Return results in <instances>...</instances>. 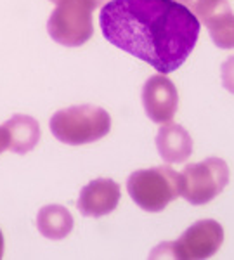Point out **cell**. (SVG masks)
<instances>
[{
  "label": "cell",
  "mask_w": 234,
  "mask_h": 260,
  "mask_svg": "<svg viewBox=\"0 0 234 260\" xmlns=\"http://www.w3.org/2000/svg\"><path fill=\"white\" fill-rule=\"evenodd\" d=\"M99 23L110 44L146 61L160 75L181 68L202 30L198 18L177 0H110Z\"/></svg>",
  "instance_id": "6da1fadb"
},
{
  "label": "cell",
  "mask_w": 234,
  "mask_h": 260,
  "mask_svg": "<svg viewBox=\"0 0 234 260\" xmlns=\"http://www.w3.org/2000/svg\"><path fill=\"white\" fill-rule=\"evenodd\" d=\"M110 130V113L92 104H80L59 110L51 118L52 136L70 146L90 144L108 136Z\"/></svg>",
  "instance_id": "7a4b0ae2"
},
{
  "label": "cell",
  "mask_w": 234,
  "mask_h": 260,
  "mask_svg": "<svg viewBox=\"0 0 234 260\" xmlns=\"http://www.w3.org/2000/svg\"><path fill=\"white\" fill-rule=\"evenodd\" d=\"M127 189L137 207L146 212H161L181 196V174L170 167L137 170L128 177Z\"/></svg>",
  "instance_id": "3957f363"
},
{
  "label": "cell",
  "mask_w": 234,
  "mask_h": 260,
  "mask_svg": "<svg viewBox=\"0 0 234 260\" xmlns=\"http://www.w3.org/2000/svg\"><path fill=\"white\" fill-rule=\"evenodd\" d=\"M97 9L90 0H62L47 21L51 39L64 47H80L94 35L92 11Z\"/></svg>",
  "instance_id": "277c9868"
},
{
  "label": "cell",
  "mask_w": 234,
  "mask_h": 260,
  "mask_svg": "<svg viewBox=\"0 0 234 260\" xmlns=\"http://www.w3.org/2000/svg\"><path fill=\"white\" fill-rule=\"evenodd\" d=\"M229 182V167L220 158L191 163L181 172V196L191 205L210 203Z\"/></svg>",
  "instance_id": "5b68a950"
},
{
  "label": "cell",
  "mask_w": 234,
  "mask_h": 260,
  "mask_svg": "<svg viewBox=\"0 0 234 260\" xmlns=\"http://www.w3.org/2000/svg\"><path fill=\"white\" fill-rule=\"evenodd\" d=\"M224 241V229L215 220H199L194 225H191L186 233L174 243L154 248L153 255L169 251L170 257L181 260H199L210 258L219 251L220 245Z\"/></svg>",
  "instance_id": "8992f818"
},
{
  "label": "cell",
  "mask_w": 234,
  "mask_h": 260,
  "mask_svg": "<svg viewBox=\"0 0 234 260\" xmlns=\"http://www.w3.org/2000/svg\"><path fill=\"white\" fill-rule=\"evenodd\" d=\"M143 106L149 120L154 123H166L177 113V89L165 75H154L143 87Z\"/></svg>",
  "instance_id": "52a82bcc"
},
{
  "label": "cell",
  "mask_w": 234,
  "mask_h": 260,
  "mask_svg": "<svg viewBox=\"0 0 234 260\" xmlns=\"http://www.w3.org/2000/svg\"><path fill=\"white\" fill-rule=\"evenodd\" d=\"M120 186L110 179L90 180L80 191L78 210L83 217H104L118 207Z\"/></svg>",
  "instance_id": "ba28073f"
},
{
  "label": "cell",
  "mask_w": 234,
  "mask_h": 260,
  "mask_svg": "<svg viewBox=\"0 0 234 260\" xmlns=\"http://www.w3.org/2000/svg\"><path fill=\"white\" fill-rule=\"evenodd\" d=\"M156 148L163 161L182 163L193 153V139L189 132L177 123H166L158 130Z\"/></svg>",
  "instance_id": "9c48e42d"
},
{
  "label": "cell",
  "mask_w": 234,
  "mask_h": 260,
  "mask_svg": "<svg viewBox=\"0 0 234 260\" xmlns=\"http://www.w3.org/2000/svg\"><path fill=\"white\" fill-rule=\"evenodd\" d=\"M9 132V149L18 154H24L31 151L40 141V125L33 116L14 115L11 120L4 123Z\"/></svg>",
  "instance_id": "30bf717a"
},
{
  "label": "cell",
  "mask_w": 234,
  "mask_h": 260,
  "mask_svg": "<svg viewBox=\"0 0 234 260\" xmlns=\"http://www.w3.org/2000/svg\"><path fill=\"white\" fill-rule=\"evenodd\" d=\"M37 229L49 240H62L73 229V217L61 205H47L37 215Z\"/></svg>",
  "instance_id": "8fae6325"
},
{
  "label": "cell",
  "mask_w": 234,
  "mask_h": 260,
  "mask_svg": "<svg viewBox=\"0 0 234 260\" xmlns=\"http://www.w3.org/2000/svg\"><path fill=\"white\" fill-rule=\"evenodd\" d=\"M205 26L219 49H234V14L231 9L212 18Z\"/></svg>",
  "instance_id": "7c38bea8"
},
{
  "label": "cell",
  "mask_w": 234,
  "mask_h": 260,
  "mask_svg": "<svg viewBox=\"0 0 234 260\" xmlns=\"http://www.w3.org/2000/svg\"><path fill=\"white\" fill-rule=\"evenodd\" d=\"M220 70H222V85H224V89L229 90L231 94H234V56H231L229 59H225Z\"/></svg>",
  "instance_id": "4fadbf2b"
},
{
  "label": "cell",
  "mask_w": 234,
  "mask_h": 260,
  "mask_svg": "<svg viewBox=\"0 0 234 260\" xmlns=\"http://www.w3.org/2000/svg\"><path fill=\"white\" fill-rule=\"evenodd\" d=\"M9 144H11V139H9V132H7V128L0 127V153H2L4 149H9Z\"/></svg>",
  "instance_id": "5bb4252c"
},
{
  "label": "cell",
  "mask_w": 234,
  "mask_h": 260,
  "mask_svg": "<svg viewBox=\"0 0 234 260\" xmlns=\"http://www.w3.org/2000/svg\"><path fill=\"white\" fill-rule=\"evenodd\" d=\"M51 2H54V4H59V2H62V0H51ZM90 2L94 4L95 7H99V6H101V4L106 2V0H90Z\"/></svg>",
  "instance_id": "9a60e30c"
},
{
  "label": "cell",
  "mask_w": 234,
  "mask_h": 260,
  "mask_svg": "<svg viewBox=\"0 0 234 260\" xmlns=\"http://www.w3.org/2000/svg\"><path fill=\"white\" fill-rule=\"evenodd\" d=\"M4 255V236H2V231H0V258Z\"/></svg>",
  "instance_id": "2e32d148"
},
{
  "label": "cell",
  "mask_w": 234,
  "mask_h": 260,
  "mask_svg": "<svg viewBox=\"0 0 234 260\" xmlns=\"http://www.w3.org/2000/svg\"><path fill=\"white\" fill-rule=\"evenodd\" d=\"M177 2H181V4H184V2H186V0H177Z\"/></svg>",
  "instance_id": "e0dca14e"
}]
</instances>
